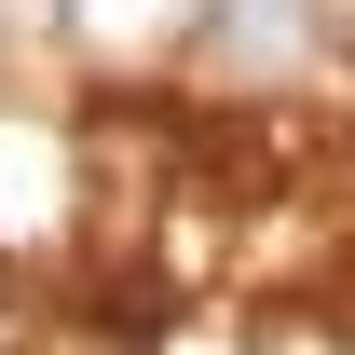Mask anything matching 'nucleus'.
<instances>
[{"instance_id": "1", "label": "nucleus", "mask_w": 355, "mask_h": 355, "mask_svg": "<svg viewBox=\"0 0 355 355\" xmlns=\"http://www.w3.org/2000/svg\"><path fill=\"white\" fill-rule=\"evenodd\" d=\"M314 55H328L314 0H219V14H205V69H219V83H287Z\"/></svg>"}]
</instances>
